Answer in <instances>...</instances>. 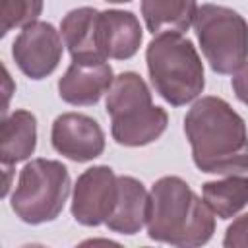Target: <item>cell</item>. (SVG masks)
<instances>
[{"label":"cell","instance_id":"obj_1","mask_svg":"<svg viewBox=\"0 0 248 248\" xmlns=\"http://www.w3.org/2000/svg\"><path fill=\"white\" fill-rule=\"evenodd\" d=\"M184 134L194 165L209 174L248 170V130L244 118L221 97H202L184 116Z\"/></svg>","mask_w":248,"mask_h":248},{"label":"cell","instance_id":"obj_2","mask_svg":"<svg viewBox=\"0 0 248 248\" xmlns=\"http://www.w3.org/2000/svg\"><path fill=\"white\" fill-rule=\"evenodd\" d=\"M147 234L172 246H202L215 232V213L180 176H161L149 192Z\"/></svg>","mask_w":248,"mask_h":248},{"label":"cell","instance_id":"obj_3","mask_svg":"<svg viewBox=\"0 0 248 248\" xmlns=\"http://www.w3.org/2000/svg\"><path fill=\"white\" fill-rule=\"evenodd\" d=\"M145 62L155 93L169 105L182 107L202 95L203 64L194 43L182 33L155 35L145 48Z\"/></svg>","mask_w":248,"mask_h":248},{"label":"cell","instance_id":"obj_4","mask_svg":"<svg viewBox=\"0 0 248 248\" xmlns=\"http://www.w3.org/2000/svg\"><path fill=\"white\" fill-rule=\"evenodd\" d=\"M110 134L118 145L141 147L163 136L169 124L165 108L153 105L151 91L136 72H122L114 78L107 101Z\"/></svg>","mask_w":248,"mask_h":248},{"label":"cell","instance_id":"obj_5","mask_svg":"<svg viewBox=\"0 0 248 248\" xmlns=\"http://www.w3.org/2000/svg\"><path fill=\"white\" fill-rule=\"evenodd\" d=\"M70 188V172L60 161L31 159L19 170L10 205L27 225L50 223L62 213Z\"/></svg>","mask_w":248,"mask_h":248},{"label":"cell","instance_id":"obj_6","mask_svg":"<svg viewBox=\"0 0 248 248\" xmlns=\"http://www.w3.org/2000/svg\"><path fill=\"white\" fill-rule=\"evenodd\" d=\"M194 27L202 52L215 74H234L248 60V23L232 8L202 4Z\"/></svg>","mask_w":248,"mask_h":248},{"label":"cell","instance_id":"obj_7","mask_svg":"<svg viewBox=\"0 0 248 248\" xmlns=\"http://www.w3.org/2000/svg\"><path fill=\"white\" fill-rule=\"evenodd\" d=\"M118 200V176L108 165L85 169L72 194V217L83 227L105 225Z\"/></svg>","mask_w":248,"mask_h":248},{"label":"cell","instance_id":"obj_8","mask_svg":"<svg viewBox=\"0 0 248 248\" xmlns=\"http://www.w3.org/2000/svg\"><path fill=\"white\" fill-rule=\"evenodd\" d=\"M60 31L54 29L52 23L33 21L25 25L12 45V56L17 68L29 79H43L50 76L60 60L64 46Z\"/></svg>","mask_w":248,"mask_h":248},{"label":"cell","instance_id":"obj_9","mask_svg":"<svg viewBox=\"0 0 248 248\" xmlns=\"http://www.w3.org/2000/svg\"><path fill=\"white\" fill-rule=\"evenodd\" d=\"M50 141L56 153L74 161L87 163L105 151V132L101 124L81 112H64L54 118Z\"/></svg>","mask_w":248,"mask_h":248},{"label":"cell","instance_id":"obj_10","mask_svg":"<svg viewBox=\"0 0 248 248\" xmlns=\"http://www.w3.org/2000/svg\"><path fill=\"white\" fill-rule=\"evenodd\" d=\"M112 81L114 72L107 60H72L58 79V95L68 105L89 107L108 93Z\"/></svg>","mask_w":248,"mask_h":248},{"label":"cell","instance_id":"obj_11","mask_svg":"<svg viewBox=\"0 0 248 248\" xmlns=\"http://www.w3.org/2000/svg\"><path fill=\"white\" fill-rule=\"evenodd\" d=\"M143 31L140 19L128 10H103L99 12L97 43L103 58L128 60L141 45Z\"/></svg>","mask_w":248,"mask_h":248},{"label":"cell","instance_id":"obj_12","mask_svg":"<svg viewBox=\"0 0 248 248\" xmlns=\"http://www.w3.org/2000/svg\"><path fill=\"white\" fill-rule=\"evenodd\" d=\"M149 194L134 176H118V200L107 227L118 234H136L147 223Z\"/></svg>","mask_w":248,"mask_h":248},{"label":"cell","instance_id":"obj_13","mask_svg":"<svg viewBox=\"0 0 248 248\" xmlns=\"http://www.w3.org/2000/svg\"><path fill=\"white\" fill-rule=\"evenodd\" d=\"M99 10L83 6L70 10L60 23V35L72 60H107L103 58L97 43Z\"/></svg>","mask_w":248,"mask_h":248},{"label":"cell","instance_id":"obj_14","mask_svg":"<svg viewBox=\"0 0 248 248\" xmlns=\"http://www.w3.org/2000/svg\"><path fill=\"white\" fill-rule=\"evenodd\" d=\"M37 147V118L33 112L17 108L0 124V161L16 165L33 155Z\"/></svg>","mask_w":248,"mask_h":248},{"label":"cell","instance_id":"obj_15","mask_svg":"<svg viewBox=\"0 0 248 248\" xmlns=\"http://www.w3.org/2000/svg\"><path fill=\"white\" fill-rule=\"evenodd\" d=\"M196 0H141V16L153 37L167 31H188L196 21Z\"/></svg>","mask_w":248,"mask_h":248},{"label":"cell","instance_id":"obj_16","mask_svg":"<svg viewBox=\"0 0 248 248\" xmlns=\"http://www.w3.org/2000/svg\"><path fill=\"white\" fill-rule=\"evenodd\" d=\"M202 198L219 219H231L248 205V176L225 174L202 186Z\"/></svg>","mask_w":248,"mask_h":248},{"label":"cell","instance_id":"obj_17","mask_svg":"<svg viewBox=\"0 0 248 248\" xmlns=\"http://www.w3.org/2000/svg\"><path fill=\"white\" fill-rule=\"evenodd\" d=\"M43 12V0H2V27L0 35L6 37L16 27H25Z\"/></svg>","mask_w":248,"mask_h":248},{"label":"cell","instance_id":"obj_18","mask_svg":"<svg viewBox=\"0 0 248 248\" xmlns=\"http://www.w3.org/2000/svg\"><path fill=\"white\" fill-rule=\"evenodd\" d=\"M223 246H227V248H246L248 246V213L236 217L227 227Z\"/></svg>","mask_w":248,"mask_h":248},{"label":"cell","instance_id":"obj_19","mask_svg":"<svg viewBox=\"0 0 248 248\" xmlns=\"http://www.w3.org/2000/svg\"><path fill=\"white\" fill-rule=\"evenodd\" d=\"M231 83H232V91H234L236 99L248 107V60L234 72Z\"/></svg>","mask_w":248,"mask_h":248},{"label":"cell","instance_id":"obj_20","mask_svg":"<svg viewBox=\"0 0 248 248\" xmlns=\"http://www.w3.org/2000/svg\"><path fill=\"white\" fill-rule=\"evenodd\" d=\"M105 2H110V4H124V2H132V0H105Z\"/></svg>","mask_w":248,"mask_h":248}]
</instances>
